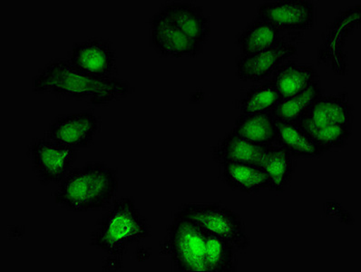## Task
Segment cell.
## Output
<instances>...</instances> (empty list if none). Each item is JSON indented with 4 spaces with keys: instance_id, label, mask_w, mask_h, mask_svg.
<instances>
[{
    "instance_id": "6da1fadb",
    "label": "cell",
    "mask_w": 361,
    "mask_h": 272,
    "mask_svg": "<svg viewBox=\"0 0 361 272\" xmlns=\"http://www.w3.org/2000/svg\"><path fill=\"white\" fill-rule=\"evenodd\" d=\"M32 90L63 99L106 106L128 97L132 87L123 79L90 77L77 70L66 58L52 60L41 68L33 78Z\"/></svg>"
},
{
    "instance_id": "7a4b0ae2",
    "label": "cell",
    "mask_w": 361,
    "mask_h": 272,
    "mask_svg": "<svg viewBox=\"0 0 361 272\" xmlns=\"http://www.w3.org/2000/svg\"><path fill=\"white\" fill-rule=\"evenodd\" d=\"M116 169L102 162L73 168L59 183L56 204L73 213H87L111 206L118 192Z\"/></svg>"
},
{
    "instance_id": "3957f363",
    "label": "cell",
    "mask_w": 361,
    "mask_h": 272,
    "mask_svg": "<svg viewBox=\"0 0 361 272\" xmlns=\"http://www.w3.org/2000/svg\"><path fill=\"white\" fill-rule=\"evenodd\" d=\"M150 235V227L131 197L117 199L97 221L90 245L112 257H122Z\"/></svg>"
},
{
    "instance_id": "277c9868",
    "label": "cell",
    "mask_w": 361,
    "mask_h": 272,
    "mask_svg": "<svg viewBox=\"0 0 361 272\" xmlns=\"http://www.w3.org/2000/svg\"><path fill=\"white\" fill-rule=\"evenodd\" d=\"M161 252L172 259L178 271H207V232L176 214L168 228Z\"/></svg>"
},
{
    "instance_id": "5b68a950",
    "label": "cell",
    "mask_w": 361,
    "mask_h": 272,
    "mask_svg": "<svg viewBox=\"0 0 361 272\" xmlns=\"http://www.w3.org/2000/svg\"><path fill=\"white\" fill-rule=\"evenodd\" d=\"M176 214L192 221L205 232L228 240L238 252H245L251 245L242 218L223 204H188Z\"/></svg>"
},
{
    "instance_id": "8992f818",
    "label": "cell",
    "mask_w": 361,
    "mask_h": 272,
    "mask_svg": "<svg viewBox=\"0 0 361 272\" xmlns=\"http://www.w3.org/2000/svg\"><path fill=\"white\" fill-rule=\"evenodd\" d=\"M27 156L41 185L60 183L73 169L78 152L49 138H37L27 147Z\"/></svg>"
},
{
    "instance_id": "52a82bcc",
    "label": "cell",
    "mask_w": 361,
    "mask_h": 272,
    "mask_svg": "<svg viewBox=\"0 0 361 272\" xmlns=\"http://www.w3.org/2000/svg\"><path fill=\"white\" fill-rule=\"evenodd\" d=\"M258 18L274 25L281 32H305L314 30L317 8L310 0H277L262 3Z\"/></svg>"
},
{
    "instance_id": "ba28073f",
    "label": "cell",
    "mask_w": 361,
    "mask_h": 272,
    "mask_svg": "<svg viewBox=\"0 0 361 272\" xmlns=\"http://www.w3.org/2000/svg\"><path fill=\"white\" fill-rule=\"evenodd\" d=\"M98 117L90 111L68 113L54 119L47 131V138L75 151L87 149L100 131Z\"/></svg>"
},
{
    "instance_id": "9c48e42d",
    "label": "cell",
    "mask_w": 361,
    "mask_h": 272,
    "mask_svg": "<svg viewBox=\"0 0 361 272\" xmlns=\"http://www.w3.org/2000/svg\"><path fill=\"white\" fill-rule=\"evenodd\" d=\"M69 63L77 70L92 78H116V52L109 39L94 37L74 44L69 53Z\"/></svg>"
},
{
    "instance_id": "30bf717a",
    "label": "cell",
    "mask_w": 361,
    "mask_h": 272,
    "mask_svg": "<svg viewBox=\"0 0 361 272\" xmlns=\"http://www.w3.org/2000/svg\"><path fill=\"white\" fill-rule=\"evenodd\" d=\"M149 27L150 45L164 58H197L204 49V46L173 26L160 11L149 20Z\"/></svg>"
},
{
    "instance_id": "8fae6325",
    "label": "cell",
    "mask_w": 361,
    "mask_h": 272,
    "mask_svg": "<svg viewBox=\"0 0 361 272\" xmlns=\"http://www.w3.org/2000/svg\"><path fill=\"white\" fill-rule=\"evenodd\" d=\"M297 53V47L285 40L264 51L243 56L236 61V75L242 81L261 82L277 70L283 63Z\"/></svg>"
},
{
    "instance_id": "7c38bea8",
    "label": "cell",
    "mask_w": 361,
    "mask_h": 272,
    "mask_svg": "<svg viewBox=\"0 0 361 272\" xmlns=\"http://www.w3.org/2000/svg\"><path fill=\"white\" fill-rule=\"evenodd\" d=\"M159 11L190 39L204 45L211 36V18L200 6L189 1H172Z\"/></svg>"
},
{
    "instance_id": "4fadbf2b",
    "label": "cell",
    "mask_w": 361,
    "mask_h": 272,
    "mask_svg": "<svg viewBox=\"0 0 361 272\" xmlns=\"http://www.w3.org/2000/svg\"><path fill=\"white\" fill-rule=\"evenodd\" d=\"M302 118L318 126L341 125L353 128L354 107L348 98V94L341 92L319 97Z\"/></svg>"
},
{
    "instance_id": "5bb4252c",
    "label": "cell",
    "mask_w": 361,
    "mask_h": 272,
    "mask_svg": "<svg viewBox=\"0 0 361 272\" xmlns=\"http://www.w3.org/2000/svg\"><path fill=\"white\" fill-rule=\"evenodd\" d=\"M219 166L221 178L233 191L249 194L271 191L270 180L258 164L224 163Z\"/></svg>"
},
{
    "instance_id": "9a60e30c",
    "label": "cell",
    "mask_w": 361,
    "mask_h": 272,
    "mask_svg": "<svg viewBox=\"0 0 361 272\" xmlns=\"http://www.w3.org/2000/svg\"><path fill=\"white\" fill-rule=\"evenodd\" d=\"M270 180L271 191L284 192L290 189L295 163L294 157L281 145L265 147L257 163Z\"/></svg>"
},
{
    "instance_id": "2e32d148",
    "label": "cell",
    "mask_w": 361,
    "mask_h": 272,
    "mask_svg": "<svg viewBox=\"0 0 361 272\" xmlns=\"http://www.w3.org/2000/svg\"><path fill=\"white\" fill-rule=\"evenodd\" d=\"M271 80L281 98H288L306 90L321 78L314 66L288 61L274 73Z\"/></svg>"
},
{
    "instance_id": "e0dca14e",
    "label": "cell",
    "mask_w": 361,
    "mask_h": 272,
    "mask_svg": "<svg viewBox=\"0 0 361 272\" xmlns=\"http://www.w3.org/2000/svg\"><path fill=\"white\" fill-rule=\"evenodd\" d=\"M232 130L259 147H267L278 144L276 119L271 112L240 115Z\"/></svg>"
},
{
    "instance_id": "ac0fdd59",
    "label": "cell",
    "mask_w": 361,
    "mask_h": 272,
    "mask_svg": "<svg viewBox=\"0 0 361 272\" xmlns=\"http://www.w3.org/2000/svg\"><path fill=\"white\" fill-rule=\"evenodd\" d=\"M281 33L284 32L257 17L237 36L236 44L243 56L252 55L285 41L281 37Z\"/></svg>"
},
{
    "instance_id": "d6986e66",
    "label": "cell",
    "mask_w": 361,
    "mask_h": 272,
    "mask_svg": "<svg viewBox=\"0 0 361 272\" xmlns=\"http://www.w3.org/2000/svg\"><path fill=\"white\" fill-rule=\"evenodd\" d=\"M265 147H259L246 140L232 131L221 138L213 148V158L215 162L257 163L259 156Z\"/></svg>"
},
{
    "instance_id": "ffe728a7",
    "label": "cell",
    "mask_w": 361,
    "mask_h": 272,
    "mask_svg": "<svg viewBox=\"0 0 361 272\" xmlns=\"http://www.w3.org/2000/svg\"><path fill=\"white\" fill-rule=\"evenodd\" d=\"M277 143L294 158H317L323 153L297 123L277 121Z\"/></svg>"
},
{
    "instance_id": "44dd1931",
    "label": "cell",
    "mask_w": 361,
    "mask_h": 272,
    "mask_svg": "<svg viewBox=\"0 0 361 272\" xmlns=\"http://www.w3.org/2000/svg\"><path fill=\"white\" fill-rule=\"evenodd\" d=\"M322 96V82L319 80L295 96L283 98L272 111V115L277 121L298 123Z\"/></svg>"
},
{
    "instance_id": "7402d4cb",
    "label": "cell",
    "mask_w": 361,
    "mask_h": 272,
    "mask_svg": "<svg viewBox=\"0 0 361 272\" xmlns=\"http://www.w3.org/2000/svg\"><path fill=\"white\" fill-rule=\"evenodd\" d=\"M283 99L271 79L264 83L253 85L240 97L238 109L240 115H257L272 112Z\"/></svg>"
},
{
    "instance_id": "603a6c76",
    "label": "cell",
    "mask_w": 361,
    "mask_h": 272,
    "mask_svg": "<svg viewBox=\"0 0 361 272\" xmlns=\"http://www.w3.org/2000/svg\"><path fill=\"white\" fill-rule=\"evenodd\" d=\"M297 123L310 135L323 154L342 149L346 147L353 135V128L348 126H318L303 118Z\"/></svg>"
},
{
    "instance_id": "cb8c5ba5",
    "label": "cell",
    "mask_w": 361,
    "mask_h": 272,
    "mask_svg": "<svg viewBox=\"0 0 361 272\" xmlns=\"http://www.w3.org/2000/svg\"><path fill=\"white\" fill-rule=\"evenodd\" d=\"M207 271L233 272L237 271V251L228 240L207 233Z\"/></svg>"
}]
</instances>
